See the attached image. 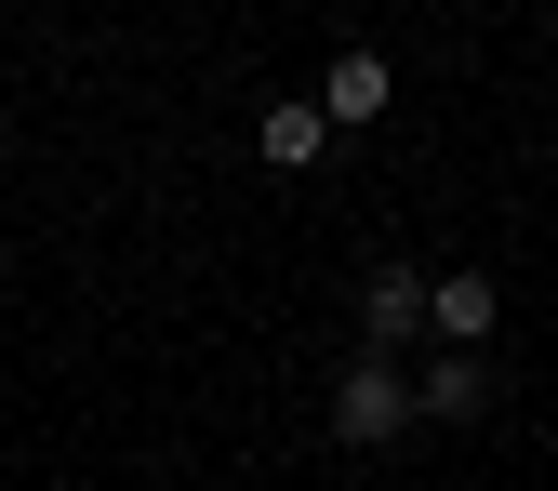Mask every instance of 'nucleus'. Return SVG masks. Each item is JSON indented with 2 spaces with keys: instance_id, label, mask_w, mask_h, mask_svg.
<instances>
[{
  "instance_id": "obj_5",
  "label": "nucleus",
  "mask_w": 558,
  "mask_h": 491,
  "mask_svg": "<svg viewBox=\"0 0 558 491\" xmlns=\"http://www.w3.org/2000/svg\"><path fill=\"white\" fill-rule=\"evenodd\" d=\"M319 147H332L319 107H266V120H253V160H266V173H319Z\"/></svg>"
},
{
  "instance_id": "obj_2",
  "label": "nucleus",
  "mask_w": 558,
  "mask_h": 491,
  "mask_svg": "<svg viewBox=\"0 0 558 491\" xmlns=\"http://www.w3.org/2000/svg\"><path fill=\"white\" fill-rule=\"evenodd\" d=\"M319 120H332V133H373V120H386V53H373V40H345V53H332Z\"/></svg>"
},
{
  "instance_id": "obj_6",
  "label": "nucleus",
  "mask_w": 558,
  "mask_h": 491,
  "mask_svg": "<svg viewBox=\"0 0 558 491\" xmlns=\"http://www.w3.org/2000/svg\"><path fill=\"white\" fill-rule=\"evenodd\" d=\"M478 398H493V372H478V345H439V372L412 385V412H439V426H465Z\"/></svg>"
},
{
  "instance_id": "obj_4",
  "label": "nucleus",
  "mask_w": 558,
  "mask_h": 491,
  "mask_svg": "<svg viewBox=\"0 0 558 491\" xmlns=\"http://www.w3.org/2000/svg\"><path fill=\"white\" fill-rule=\"evenodd\" d=\"M426 332H439V345H493V279H478V266L426 279Z\"/></svg>"
},
{
  "instance_id": "obj_1",
  "label": "nucleus",
  "mask_w": 558,
  "mask_h": 491,
  "mask_svg": "<svg viewBox=\"0 0 558 491\" xmlns=\"http://www.w3.org/2000/svg\"><path fill=\"white\" fill-rule=\"evenodd\" d=\"M399 426H412V385H399L386 359H360V372L332 385V439H345V452H386Z\"/></svg>"
},
{
  "instance_id": "obj_3",
  "label": "nucleus",
  "mask_w": 558,
  "mask_h": 491,
  "mask_svg": "<svg viewBox=\"0 0 558 491\" xmlns=\"http://www.w3.org/2000/svg\"><path fill=\"white\" fill-rule=\"evenodd\" d=\"M360 319H373V359H386V345H412V332H426V266H373Z\"/></svg>"
}]
</instances>
